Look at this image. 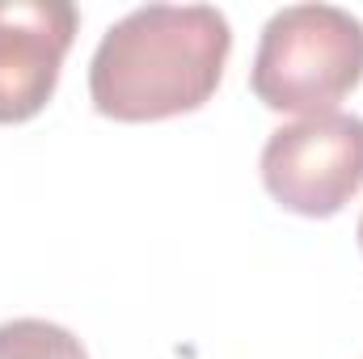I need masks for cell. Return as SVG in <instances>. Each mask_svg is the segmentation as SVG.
I'll use <instances>...</instances> for the list:
<instances>
[{
  "label": "cell",
  "instance_id": "8992f818",
  "mask_svg": "<svg viewBox=\"0 0 363 359\" xmlns=\"http://www.w3.org/2000/svg\"><path fill=\"white\" fill-rule=\"evenodd\" d=\"M355 237H359V250H363V216H359V233H355Z\"/></svg>",
  "mask_w": 363,
  "mask_h": 359
},
{
  "label": "cell",
  "instance_id": "277c9868",
  "mask_svg": "<svg viewBox=\"0 0 363 359\" xmlns=\"http://www.w3.org/2000/svg\"><path fill=\"white\" fill-rule=\"evenodd\" d=\"M77 26L68 0H0V123H26L51 101Z\"/></svg>",
  "mask_w": 363,
  "mask_h": 359
},
{
  "label": "cell",
  "instance_id": "5b68a950",
  "mask_svg": "<svg viewBox=\"0 0 363 359\" xmlns=\"http://www.w3.org/2000/svg\"><path fill=\"white\" fill-rule=\"evenodd\" d=\"M0 359H89L81 338L43 317H13L0 326Z\"/></svg>",
  "mask_w": 363,
  "mask_h": 359
},
{
  "label": "cell",
  "instance_id": "7a4b0ae2",
  "mask_svg": "<svg viewBox=\"0 0 363 359\" xmlns=\"http://www.w3.org/2000/svg\"><path fill=\"white\" fill-rule=\"evenodd\" d=\"M363 81V21L338 4H287L262 26L250 85L279 114H330Z\"/></svg>",
  "mask_w": 363,
  "mask_h": 359
},
{
  "label": "cell",
  "instance_id": "3957f363",
  "mask_svg": "<svg viewBox=\"0 0 363 359\" xmlns=\"http://www.w3.org/2000/svg\"><path fill=\"white\" fill-rule=\"evenodd\" d=\"M262 186L296 216H338L363 190V118L330 110L271 131L262 148Z\"/></svg>",
  "mask_w": 363,
  "mask_h": 359
},
{
  "label": "cell",
  "instance_id": "6da1fadb",
  "mask_svg": "<svg viewBox=\"0 0 363 359\" xmlns=\"http://www.w3.org/2000/svg\"><path fill=\"white\" fill-rule=\"evenodd\" d=\"M233 26L211 4H144L114 21L89 64L93 110L114 123H157L199 110L220 89Z\"/></svg>",
  "mask_w": 363,
  "mask_h": 359
}]
</instances>
